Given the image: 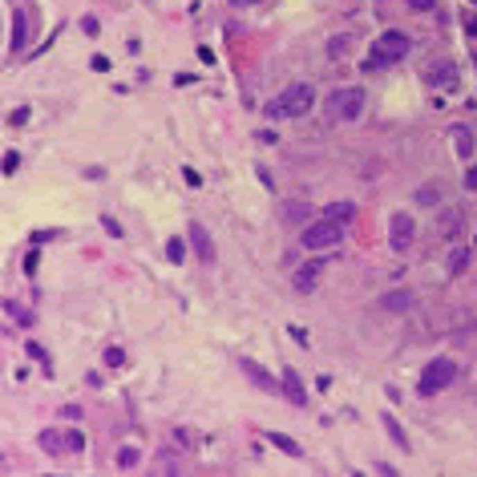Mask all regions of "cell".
<instances>
[{
  "instance_id": "obj_32",
  "label": "cell",
  "mask_w": 477,
  "mask_h": 477,
  "mask_svg": "<svg viewBox=\"0 0 477 477\" xmlns=\"http://www.w3.org/2000/svg\"><path fill=\"white\" fill-rule=\"evenodd\" d=\"M474 238H477V235H474Z\"/></svg>"
},
{
  "instance_id": "obj_18",
  "label": "cell",
  "mask_w": 477,
  "mask_h": 477,
  "mask_svg": "<svg viewBox=\"0 0 477 477\" xmlns=\"http://www.w3.org/2000/svg\"><path fill=\"white\" fill-rule=\"evenodd\" d=\"M465 267H469V251H465V247H461V251H453V255H449V271H465Z\"/></svg>"
},
{
  "instance_id": "obj_3",
  "label": "cell",
  "mask_w": 477,
  "mask_h": 477,
  "mask_svg": "<svg viewBox=\"0 0 477 477\" xmlns=\"http://www.w3.org/2000/svg\"><path fill=\"white\" fill-rule=\"evenodd\" d=\"M328 121H352L364 114V89H356V85H348V89H336L332 97H328Z\"/></svg>"
},
{
  "instance_id": "obj_5",
  "label": "cell",
  "mask_w": 477,
  "mask_h": 477,
  "mask_svg": "<svg viewBox=\"0 0 477 477\" xmlns=\"http://www.w3.org/2000/svg\"><path fill=\"white\" fill-rule=\"evenodd\" d=\"M340 238H344V227L332 223V218H320V223H308V231L300 235V243L308 251H320V247H336Z\"/></svg>"
},
{
  "instance_id": "obj_21",
  "label": "cell",
  "mask_w": 477,
  "mask_h": 477,
  "mask_svg": "<svg viewBox=\"0 0 477 477\" xmlns=\"http://www.w3.org/2000/svg\"><path fill=\"white\" fill-rule=\"evenodd\" d=\"M417 202H421V207H433V202H437V187H421V191H417Z\"/></svg>"
},
{
  "instance_id": "obj_9",
  "label": "cell",
  "mask_w": 477,
  "mask_h": 477,
  "mask_svg": "<svg viewBox=\"0 0 477 477\" xmlns=\"http://www.w3.org/2000/svg\"><path fill=\"white\" fill-rule=\"evenodd\" d=\"M356 202H328L324 207V218H332V223H340V227H348V223H356Z\"/></svg>"
},
{
  "instance_id": "obj_24",
  "label": "cell",
  "mask_w": 477,
  "mask_h": 477,
  "mask_svg": "<svg viewBox=\"0 0 477 477\" xmlns=\"http://www.w3.org/2000/svg\"><path fill=\"white\" fill-rule=\"evenodd\" d=\"M413 12H433V0H408Z\"/></svg>"
},
{
  "instance_id": "obj_20",
  "label": "cell",
  "mask_w": 477,
  "mask_h": 477,
  "mask_svg": "<svg viewBox=\"0 0 477 477\" xmlns=\"http://www.w3.org/2000/svg\"><path fill=\"white\" fill-rule=\"evenodd\" d=\"M384 425H388V433H392V441H397L401 449H408V437H405V433H401V425H397L392 417H384Z\"/></svg>"
},
{
  "instance_id": "obj_17",
  "label": "cell",
  "mask_w": 477,
  "mask_h": 477,
  "mask_svg": "<svg viewBox=\"0 0 477 477\" xmlns=\"http://www.w3.org/2000/svg\"><path fill=\"white\" fill-rule=\"evenodd\" d=\"M413 304V295L408 291H397V295H384V308L388 311H401V308H408Z\"/></svg>"
},
{
  "instance_id": "obj_6",
  "label": "cell",
  "mask_w": 477,
  "mask_h": 477,
  "mask_svg": "<svg viewBox=\"0 0 477 477\" xmlns=\"http://www.w3.org/2000/svg\"><path fill=\"white\" fill-rule=\"evenodd\" d=\"M324 271H328V259H304L300 267H295L291 284H295L300 295H311V291L320 287V279H324Z\"/></svg>"
},
{
  "instance_id": "obj_8",
  "label": "cell",
  "mask_w": 477,
  "mask_h": 477,
  "mask_svg": "<svg viewBox=\"0 0 477 477\" xmlns=\"http://www.w3.org/2000/svg\"><path fill=\"white\" fill-rule=\"evenodd\" d=\"M413 235H417L413 218H408V215H392V227H388V243H392L397 251H408V247H413Z\"/></svg>"
},
{
  "instance_id": "obj_15",
  "label": "cell",
  "mask_w": 477,
  "mask_h": 477,
  "mask_svg": "<svg viewBox=\"0 0 477 477\" xmlns=\"http://www.w3.org/2000/svg\"><path fill=\"white\" fill-rule=\"evenodd\" d=\"M191 238H194V247L202 251V259H215V247H211V238H207L202 227H191Z\"/></svg>"
},
{
  "instance_id": "obj_23",
  "label": "cell",
  "mask_w": 477,
  "mask_h": 477,
  "mask_svg": "<svg viewBox=\"0 0 477 477\" xmlns=\"http://www.w3.org/2000/svg\"><path fill=\"white\" fill-rule=\"evenodd\" d=\"M166 255H170L174 263L182 259V243H178V238H170V243H166Z\"/></svg>"
},
{
  "instance_id": "obj_31",
  "label": "cell",
  "mask_w": 477,
  "mask_h": 477,
  "mask_svg": "<svg viewBox=\"0 0 477 477\" xmlns=\"http://www.w3.org/2000/svg\"><path fill=\"white\" fill-rule=\"evenodd\" d=\"M474 4H477V0H474Z\"/></svg>"
},
{
  "instance_id": "obj_25",
  "label": "cell",
  "mask_w": 477,
  "mask_h": 477,
  "mask_svg": "<svg viewBox=\"0 0 477 477\" xmlns=\"http://www.w3.org/2000/svg\"><path fill=\"white\" fill-rule=\"evenodd\" d=\"M121 360H125V356H121V348H110V352H105V364H114V368H118Z\"/></svg>"
},
{
  "instance_id": "obj_10",
  "label": "cell",
  "mask_w": 477,
  "mask_h": 477,
  "mask_svg": "<svg viewBox=\"0 0 477 477\" xmlns=\"http://www.w3.org/2000/svg\"><path fill=\"white\" fill-rule=\"evenodd\" d=\"M284 392H287V401H291V405H304V401H308L304 381H300V372H295V368H287V372H284Z\"/></svg>"
},
{
  "instance_id": "obj_2",
  "label": "cell",
  "mask_w": 477,
  "mask_h": 477,
  "mask_svg": "<svg viewBox=\"0 0 477 477\" xmlns=\"http://www.w3.org/2000/svg\"><path fill=\"white\" fill-rule=\"evenodd\" d=\"M408 49H413V41H408L405 33H381V37H376V45H372V53H368V69L397 65Z\"/></svg>"
},
{
  "instance_id": "obj_11",
  "label": "cell",
  "mask_w": 477,
  "mask_h": 477,
  "mask_svg": "<svg viewBox=\"0 0 477 477\" xmlns=\"http://www.w3.org/2000/svg\"><path fill=\"white\" fill-rule=\"evenodd\" d=\"M238 368H243V372H247L251 381L259 384V388H267V392H279V384L271 381V376L263 372V368H259V364H255V360H247V356H243V360H238Z\"/></svg>"
},
{
  "instance_id": "obj_1",
  "label": "cell",
  "mask_w": 477,
  "mask_h": 477,
  "mask_svg": "<svg viewBox=\"0 0 477 477\" xmlns=\"http://www.w3.org/2000/svg\"><path fill=\"white\" fill-rule=\"evenodd\" d=\"M311 105H315V89L308 81H300V85H287L279 97H271L263 110H267V118H304Z\"/></svg>"
},
{
  "instance_id": "obj_29",
  "label": "cell",
  "mask_w": 477,
  "mask_h": 477,
  "mask_svg": "<svg viewBox=\"0 0 477 477\" xmlns=\"http://www.w3.org/2000/svg\"><path fill=\"white\" fill-rule=\"evenodd\" d=\"M465 28H469V33L477 37V17H474V21H465Z\"/></svg>"
},
{
  "instance_id": "obj_19",
  "label": "cell",
  "mask_w": 477,
  "mask_h": 477,
  "mask_svg": "<svg viewBox=\"0 0 477 477\" xmlns=\"http://www.w3.org/2000/svg\"><path fill=\"white\" fill-rule=\"evenodd\" d=\"M118 465H121V469H134V465H138V449H134V445H125V449L118 453Z\"/></svg>"
},
{
  "instance_id": "obj_30",
  "label": "cell",
  "mask_w": 477,
  "mask_h": 477,
  "mask_svg": "<svg viewBox=\"0 0 477 477\" xmlns=\"http://www.w3.org/2000/svg\"><path fill=\"white\" fill-rule=\"evenodd\" d=\"M231 4H259V0H231Z\"/></svg>"
},
{
  "instance_id": "obj_7",
  "label": "cell",
  "mask_w": 477,
  "mask_h": 477,
  "mask_svg": "<svg viewBox=\"0 0 477 477\" xmlns=\"http://www.w3.org/2000/svg\"><path fill=\"white\" fill-rule=\"evenodd\" d=\"M41 449H49L53 457H61V449H85V437L81 433H53V429H45L41 433Z\"/></svg>"
},
{
  "instance_id": "obj_22",
  "label": "cell",
  "mask_w": 477,
  "mask_h": 477,
  "mask_svg": "<svg viewBox=\"0 0 477 477\" xmlns=\"http://www.w3.org/2000/svg\"><path fill=\"white\" fill-rule=\"evenodd\" d=\"M17 166H21V154H17V150H8V154H4V174H12Z\"/></svg>"
},
{
  "instance_id": "obj_12",
  "label": "cell",
  "mask_w": 477,
  "mask_h": 477,
  "mask_svg": "<svg viewBox=\"0 0 477 477\" xmlns=\"http://www.w3.org/2000/svg\"><path fill=\"white\" fill-rule=\"evenodd\" d=\"M425 77H429V85H453L457 81V65L453 61H441V69H429Z\"/></svg>"
},
{
  "instance_id": "obj_4",
  "label": "cell",
  "mask_w": 477,
  "mask_h": 477,
  "mask_svg": "<svg viewBox=\"0 0 477 477\" xmlns=\"http://www.w3.org/2000/svg\"><path fill=\"white\" fill-rule=\"evenodd\" d=\"M453 381H457V360L437 356V360H429V368L421 372V392H425V397H433V392H445Z\"/></svg>"
},
{
  "instance_id": "obj_26",
  "label": "cell",
  "mask_w": 477,
  "mask_h": 477,
  "mask_svg": "<svg viewBox=\"0 0 477 477\" xmlns=\"http://www.w3.org/2000/svg\"><path fill=\"white\" fill-rule=\"evenodd\" d=\"M469 146H474V142H469V134L461 130V134H457V150H461V154H469Z\"/></svg>"
},
{
  "instance_id": "obj_14",
  "label": "cell",
  "mask_w": 477,
  "mask_h": 477,
  "mask_svg": "<svg viewBox=\"0 0 477 477\" xmlns=\"http://www.w3.org/2000/svg\"><path fill=\"white\" fill-rule=\"evenodd\" d=\"M267 441L275 445V449H284L287 457H300L304 449H300V441H291V437H284V433H267Z\"/></svg>"
},
{
  "instance_id": "obj_28",
  "label": "cell",
  "mask_w": 477,
  "mask_h": 477,
  "mask_svg": "<svg viewBox=\"0 0 477 477\" xmlns=\"http://www.w3.org/2000/svg\"><path fill=\"white\" fill-rule=\"evenodd\" d=\"M465 191H477V166H469V174H465Z\"/></svg>"
},
{
  "instance_id": "obj_27",
  "label": "cell",
  "mask_w": 477,
  "mask_h": 477,
  "mask_svg": "<svg viewBox=\"0 0 477 477\" xmlns=\"http://www.w3.org/2000/svg\"><path fill=\"white\" fill-rule=\"evenodd\" d=\"M304 215H308V207H304V202H300V207H295V202L287 207V218H304Z\"/></svg>"
},
{
  "instance_id": "obj_13",
  "label": "cell",
  "mask_w": 477,
  "mask_h": 477,
  "mask_svg": "<svg viewBox=\"0 0 477 477\" xmlns=\"http://www.w3.org/2000/svg\"><path fill=\"white\" fill-rule=\"evenodd\" d=\"M24 41H28V17L17 8L12 12V49H24Z\"/></svg>"
},
{
  "instance_id": "obj_16",
  "label": "cell",
  "mask_w": 477,
  "mask_h": 477,
  "mask_svg": "<svg viewBox=\"0 0 477 477\" xmlns=\"http://www.w3.org/2000/svg\"><path fill=\"white\" fill-rule=\"evenodd\" d=\"M457 223H461V207H457V211H449V215L441 218V235L453 238V235H457Z\"/></svg>"
}]
</instances>
